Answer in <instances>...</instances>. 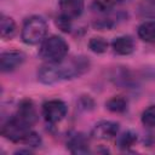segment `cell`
<instances>
[{
    "label": "cell",
    "mask_w": 155,
    "mask_h": 155,
    "mask_svg": "<svg viewBox=\"0 0 155 155\" xmlns=\"http://www.w3.org/2000/svg\"><path fill=\"white\" fill-rule=\"evenodd\" d=\"M90 62L85 57H71L56 63H47L38 70V80L52 85L63 80H71L81 76L88 70Z\"/></svg>",
    "instance_id": "6da1fadb"
},
{
    "label": "cell",
    "mask_w": 155,
    "mask_h": 155,
    "mask_svg": "<svg viewBox=\"0 0 155 155\" xmlns=\"http://www.w3.org/2000/svg\"><path fill=\"white\" fill-rule=\"evenodd\" d=\"M68 48L69 46L63 38L52 35L41 42L39 54L44 61L48 63H56L64 59L68 53Z\"/></svg>",
    "instance_id": "7a4b0ae2"
},
{
    "label": "cell",
    "mask_w": 155,
    "mask_h": 155,
    "mask_svg": "<svg viewBox=\"0 0 155 155\" xmlns=\"http://www.w3.org/2000/svg\"><path fill=\"white\" fill-rule=\"evenodd\" d=\"M47 23L40 16L29 17L22 28V40L28 45H36L45 40L47 34Z\"/></svg>",
    "instance_id": "3957f363"
},
{
    "label": "cell",
    "mask_w": 155,
    "mask_h": 155,
    "mask_svg": "<svg viewBox=\"0 0 155 155\" xmlns=\"http://www.w3.org/2000/svg\"><path fill=\"white\" fill-rule=\"evenodd\" d=\"M30 126L22 122L18 117L12 116L1 126V134L15 143H23L25 142L28 134L30 133Z\"/></svg>",
    "instance_id": "277c9868"
},
{
    "label": "cell",
    "mask_w": 155,
    "mask_h": 155,
    "mask_svg": "<svg viewBox=\"0 0 155 155\" xmlns=\"http://www.w3.org/2000/svg\"><path fill=\"white\" fill-rule=\"evenodd\" d=\"M67 104L61 99H51L42 104V115L50 124H56L63 120L67 115Z\"/></svg>",
    "instance_id": "5b68a950"
},
{
    "label": "cell",
    "mask_w": 155,
    "mask_h": 155,
    "mask_svg": "<svg viewBox=\"0 0 155 155\" xmlns=\"http://www.w3.org/2000/svg\"><path fill=\"white\" fill-rule=\"evenodd\" d=\"M119 128H120L119 124L115 122V121H109V120L99 121L92 128L91 136H92V138L99 139V140L111 139V138H114L117 134Z\"/></svg>",
    "instance_id": "8992f818"
},
{
    "label": "cell",
    "mask_w": 155,
    "mask_h": 155,
    "mask_svg": "<svg viewBox=\"0 0 155 155\" xmlns=\"http://www.w3.org/2000/svg\"><path fill=\"white\" fill-rule=\"evenodd\" d=\"M25 61V54L21 51H7L0 56V68L2 73L13 71L23 64Z\"/></svg>",
    "instance_id": "52a82bcc"
},
{
    "label": "cell",
    "mask_w": 155,
    "mask_h": 155,
    "mask_svg": "<svg viewBox=\"0 0 155 155\" xmlns=\"http://www.w3.org/2000/svg\"><path fill=\"white\" fill-rule=\"evenodd\" d=\"M15 116L18 117L22 122L27 124L28 126L34 125L38 120V113H36L34 103L30 99H23L18 104V109Z\"/></svg>",
    "instance_id": "ba28073f"
},
{
    "label": "cell",
    "mask_w": 155,
    "mask_h": 155,
    "mask_svg": "<svg viewBox=\"0 0 155 155\" xmlns=\"http://www.w3.org/2000/svg\"><path fill=\"white\" fill-rule=\"evenodd\" d=\"M61 15L73 19L79 17L84 11L82 0H59Z\"/></svg>",
    "instance_id": "9c48e42d"
},
{
    "label": "cell",
    "mask_w": 155,
    "mask_h": 155,
    "mask_svg": "<svg viewBox=\"0 0 155 155\" xmlns=\"http://www.w3.org/2000/svg\"><path fill=\"white\" fill-rule=\"evenodd\" d=\"M111 46H113L114 52H116L117 54H121V56L131 54L134 51V41L128 35H122V36L115 38L111 42Z\"/></svg>",
    "instance_id": "30bf717a"
},
{
    "label": "cell",
    "mask_w": 155,
    "mask_h": 155,
    "mask_svg": "<svg viewBox=\"0 0 155 155\" xmlns=\"http://www.w3.org/2000/svg\"><path fill=\"white\" fill-rule=\"evenodd\" d=\"M67 148L71 154H86L88 153V143L84 134L76 133L67 142Z\"/></svg>",
    "instance_id": "8fae6325"
},
{
    "label": "cell",
    "mask_w": 155,
    "mask_h": 155,
    "mask_svg": "<svg viewBox=\"0 0 155 155\" xmlns=\"http://www.w3.org/2000/svg\"><path fill=\"white\" fill-rule=\"evenodd\" d=\"M138 36L145 42H155V21H148L138 27Z\"/></svg>",
    "instance_id": "7c38bea8"
},
{
    "label": "cell",
    "mask_w": 155,
    "mask_h": 155,
    "mask_svg": "<svg viewBox=\"0 0 155 155\" xmlns=\"http://www.w3.org/2000/svg\"><path fill=\"white\" fill-rule=\"evenodd\" d=\"M16 31V24L11 17L1 16L0 19V35L2 39H10L15 35Z\"/></svg>",
    "instance_id": "4fadbf2b"
},
{
    "label": "cell",
    "mask_w": 155,
    "mask_h": 155,
    "mask_svg": "<svg viewBox=\"0 0 155 155\" xmlns=\"http://www.w3.org/2000/svg\"><path fill=\"white\" fill-rule=\"evenodd\" d=\"M138 137H137V133L128 130V131H125L124 133H121L119 137H117V147L122 150H127L130 149L131 147H133V144L137 142Z\"/></svg>",
    "instance_id": "5bb4252c"
},
{
    "label": "cell",
    "mask_w": 155,
    "mask_h": 155,
    "mask_svg": "<svg viewBox=\"0 0 155 155\" xmlns=\"http://www.w3.org/2000/svg\"><path fill=\"white\" fill-rule=\"evenodd\" d=\"M138 13L143 18L155 19V0H142L138 5Z\"/></svg>",
    "instance_id": "9a60e30c"
},
{
    "label": "cell",
    "mask_w": 155,
    "mask_h": 155,
    "mask_svg": "<svg viewBox=\"0 0 155 155\" xmlns=\"http://www.w3.org/2000/svg\"><path fill=\"white\" fill-rule=\"evenodd\" d=\"M105 107L113 113H124L127 109V101L121 96H115L105 103Z\"/></svg>",
    "instance_id": "2e32d148"
},
{
    "label": "cell",
    "mask_w": 155,
    "mask_h": 155,
    "mask_svg": "<svg viewBox=\"0 0 155 155\" xmlns=\"http://www.w3.org/2000/svg\"><path fill=\"white\" fill-rule=\"evenodd\" d=\"M88 48L94 53H103L108 48V42L103 38H92L88 41Z\"/></svg>",
    "instance_id": "e0dca14e"
},
{
    "label": "cell",
    "mask_w": 155,
    "mask_h": 155,
    "mask_svg": "<svg viewBox=\"0 0 155 155\" xmlns=\"http://www.w3.org/2000/svg\"><path fill=\"white\" fill-rule=\"evenodd\" d=\"M142 122L148 127H155V105H150L143 111Z\"/></svg>",
    "instance_id": "ac0fdd59"
},
{
    "label": "cell",
    "mask_w": 155,
    "mask_h": 155,
    "mask_svg": "<svg viewBox=\"0 0 155 155\" xmlns=\"http://www.w3.org/2000/svg\"><path fill=\"white\" fill-rule=\"evenodd\" d=\"M56 25L64 33H69L71 30V19L63 16V15H59L57 18H56Z\"/></svg>",
    "instance_id": "d6986e66"
},
{
    "label": "cell",
    "mask_w": 155,
    "mask_h": 155,
    "mask_svg": "<svg viewBox=\"0 0 155 155\" xmlns=\"http://www.w3.org/2000/svg\"><path fill=\"white\" fill-rule=\"evenodd\" d=\"M114 2H115V0H96L94 1V6L99 11H107L113 6Z\"/></svg>",
    "instance_id": "ffe728a7"
},
{
    "label": "cell",
    "mask_w": 155,
    "mask_h": 155,
    "mask_svg": "<svg viewBox=\"0 0 155 155\" xmlns=\"http://www.w3.org/2000/svg\"><path fill=\"white\" fill-rule=\"evenodd\" d=\"M16 154H30V150H18Z\"/></svg>",
    "instance_id": "44dd1931"
},
{
    "label": "cell",
    "mask_w": 155,
    "mask_h": 155,
    "mask_svg": "<svg viewBox=\"0 0 155 155\" xmlns=\"http://www.w3.org/2000/svg\"><path fill=\"white\" fill-rule=\"evenodd\" d=\"M122 1H125V0H115V2H122Z\"/></svg>",
    "instance_id": "7402d4cb"
}]
</instances>
